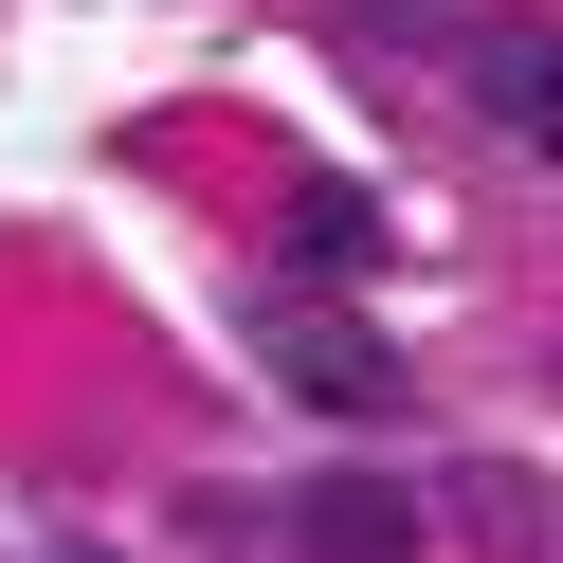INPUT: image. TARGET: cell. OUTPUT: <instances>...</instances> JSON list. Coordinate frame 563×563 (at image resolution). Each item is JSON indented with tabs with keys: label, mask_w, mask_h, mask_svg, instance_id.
Returning <instances> with one entry per match:
<instances>
[{
	"label": "cell",
	"mask_w": 563,
	"mask_h": 563,
	"mask_svg": "<svg viewBox=\"0 0 563 563\" xmlns=\"http://www.w3.org/2000/svg\"><path fill=\"white\" fill-rule=\"evenodd\" d=\"M437 545V490H400L382 454H345V473L291 490V563H418Z\"/></svg>",
	"instance_id": "obj_1"
},
{
	"label": "cell",
	"mask_w": 563,
	"mask_h": 563,
	"mask_svg": "<svg viewBox=\"0 0 563 563\" xmlns=\"http://www.w3.org/2000/svg\"><path fill=\"white\" fill-rule=\"evenodd\" d=\"M454 91H473L509 146L563 164V19H454Z\"/></svg>",
	"instance_id": "obj_2"
},
{
	"label": "cell",
	"mask_w": 563,
	"mask_h": 563,
	"mask_svg": "<svg viewBox=\"0 0 563 563\" xmlns=\"http://www.w3.org/2000/svg\"><path fill=\"white\" fill-rule=\"evenodd\" d=\"M255 364L291 382L309 418H400V364H382L364 328H328V309H273V328H255Z\"/></svg>",
	"instance_id": "obj_3"
},
{
	"label": "cell",
	"mask_w": 563,
	"mask_h": 563,
	"mask_svg": "<svg viewBox=\"0 0 563 563\" xmlns=\"http://www.w3.org/2000/svg\"><path fill=\"white\" fill-rule=\"evenodd\" d=\"M291 255L309 273H382V200L364 183H291Z\"/></svg>",
	"instance_id": "obj_4"
},
{
	"label": "cell",
	"mask_w": 563,
	"mask_h": 563,
	"mask_svg": "<svg viewBox=\"0 0 563 563\" xmlns=\"http://www.w3.org/2000/svg\"><path fill=\"white\" fill-rule=\"evenodd\" d=\"M454 527H473V545H545V490L527 473H454Z\"/></svg>",
	"instance_id": "obj_5"
}]
</instances>
